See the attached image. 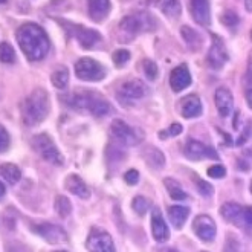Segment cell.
<instances>
[{
	"label": "cell",
	"instance_id": "obj_1",
	"mask_svg": "<svg viewBox=\"0 0 252 252\" xmlns=\"http://www.w3.org/2000/svg\"><path fill=\"white\" fill-rule=\"evenodd\" d=\"M17 41L25 57L31 62H38L49 52V38L44 29L35 23H26L19 28Z\"/></svg>",
	"mask_w": 252,
	"mask_h": 252
},
{
	"label": "cell",
	"instance_id": "obj_2",
	"mask_svg": "<svg viewBox=\"0 0 252 252\" xmlns=\"http://www.w3.org/2000/svg\"><path fill=\"white\" fill-rule=\"evenodd\" d=\"M49 113V96L43 89H35L22 104V118L28 127H34L46 120Z\"/></svg>",
	"mask_w": 252,
	"mask_h": 252
},
{
	"label": "cell",
	"instance_id": "obj_3",
	"mask_svg": "<svg viewBox=\"0 0 252 252\" xmlns=\"http://www.w3.org/2000/svg\"><path fill=\"white\" fill-rule=\"evenodd\" d=\"M66 104L77 110L91 112L94 116H107L113 112V107L109 104L106 98L95 92H83V94H73L66 98Z\"/></svg>",
	"mask_w": 252,
	"mask_h": 252
},
{
	"label": "cell",
	"instance_id": "obj_4",
	"mask_svg": "<svg viewBox=\"0 0 252 252\" xmlns=\"http://www.w3.org/2000/svg\"><path fill=\"white\" fill-rule=\"evenodd\" d=\"M32 147L34 150L52 165L60 167L64 164V158L60 153V150L57 148V145L54 144V141L51 139V136H48L46 133H41V135L34 136L32 139Z\"/></svg>",
	"mask_w": 252,
	"mask_h": 252
},
{
	"label": "cell",
	"instance_id": "obj_5",
	"mask_svg": "<svg viewBox=\"0 0 252 252\" xmlns=\"http://www.w3.org/2000/svg\"><path fill=\"white\" fill-rule=\"evenodd\" d=\"M110 135L115 141H118L123 145H127V147L138 145L144 139V133L141 128L130 127L127 123H124L121 120H116L112 123Z\"/></svg>",
	"mask_w": 252,
	"mask_h": 252
},
{
	"label": "cell",
	"instance_id": "obj_6",
	"mask_svg": "<svg viewBox=\"0 0 252 252\" xmlns=\"http://www.w3.org/2000/svg\"><path fill=\"white\" fill-rule=\"evenodd\" d=\"M121 29H124L126 32L130 34H141V32H148V31H155L156 28V20L150 14H131L121 20Z\"/></svg>",
	"mask_w": 252,
	"mask_h": 252
},
{
	"label": "cell",
	"instance_id": "obj_7",
	"mask_svg": "<svg viewBox=\"0 0 252 252\" xmlns=\"http://www.w3.org/2000/svg\"><path fill=\"white\" fill-rule=\"evenodd\" d=\"M77 77L83 81H101L106 77V67L94 58L84 57L75 64Z\"/></svg>",
	"mask_w": 252,
	"mask_h": 252
},
{
	"label": "cell",
	"instance_id": "obj_8",
	"mask_svg": "<svg viewBox=\"0 0 252 252\" xmlns=\"http://www.w3.org/2000/svg\"><path fill=\"white\" fill-rule=\"evenodd\" d=\"M220 213L229 223H232L235 226H240V228L251 229V208H243V206H240L239 203L228 202L221 206Z\"/></svg>",
	"mask_w": 252,
	"mask_h": 252
},
{
	"label": "cell",
	"instance_id": "obj_9",
	"mask_svg": "<svg viewBox=\"0 0 252 252\" xmlns=\"http://www.w3.org/2000/svg\"><path fill=\"white\" fill-rule=\"evenodd\" d=\"M145 94H147V86L141 80H131L121 86V89L118 91V99L123 104H131L136 99L144 98Z\"/></svg>",
	"mask_w": 252,
	"mask_h": 252
},
{
	"label": "cell",
	"instance_id": "obj_10",
	"mask_svg": "<svg viewBox=\"0 0 252 252\" xmlns=\"http://www.w3.org/2000/svg\"><path fill=\"white\" fill-rule=\"evenodd\" d=\"M87 249L94 252H113L115 245L109 232L99 228H94L87 239Z\"/></svg>",
	"mask_w": 252,
	"mask_h": 252
},
{
	"label": "cell",
	"instance_id": "obj_11",
	"mask_svg": "<svg viewBox=\"0 0 252 252\" xmlns=\"http://www.w3.org/2000/svg\"><path fill=\"white\" fill-rule=\"evenodd\" d=\"M32 231L35 234H38L40 237H43L44 240L52 243V245H62L67 242V234L63 228L57 226V225H51V223H41V225H35L32 226Z\"/></svg>",
	"mask_w": 252,
	"mask_h": 252
},
{
	"label": "cell",
	"instance_id": "obj_12",
	"mask_svg": "<svg viewBox=\"0 0 252 252\" xmlns=\"http://www.w3.org/2000/svg\"><path fill=\"white\" fill-rule=\"evenodd\" d=\"M226 62H228V51H226L225 43L221 41V38L214 35L213 44H211L210 52H208V64L213 69L219 70L226 64Z\"/></svg>",
	"mask_w": 252,
	"mask_h": 252
},
{
	"label": "cell",
	"instance_id": "obj_13",
	"mask_svg": "<svg viewBox=\"0 0 252 252\" xmlns=\"http://www.w3.org/2000/svg\"><path fill=\"white\" fill-rule=\"evenodd\" d=\"M69 26L72 35L77 38V41L84 49H91L101 41V34L96 32L95 29H87L80 25H69Z\"/></svg>",
	"mask_w": 252,
	"mask_h": 252
},
{
	"label": "cell",
	"instance_id": "obj_14",
	"mask_svg": "<svg viewBox=\"0 0 252 252\" xmlns=\"http://www.w3.org/2000/svg\"><path fill=\"white\" fill-rule=\"evenodd\" d=\"M194 231L199 239L203 242H213L217 234L214 220L208 216H199L194 220Z\"/></svg>",
	"mask_w": 252,
	"mask_h": 252
},
{
	"label": "cell",
	"instance_id": "obj_15",
	"mask_svg": "<svg viewBox=\"0 0 252 252\" xmlns=\"http://www.w3.org/2000/svg\"><path fill=\"white\" fill-rule=\"evenodd\" d=\"M189 8L194 20L202 25L208 26L211 23V8L210 0H189Z\"/></svg>",
	"mask_w": 252,
	"mask_h": 252
},
{
	"label": "cell",
	"instance_id": "obj_16",
	"mask_svg": "<svg viewBox=\"0 0 252 252\" xmlns=\"http://www.w3.org/2000/svg\"><path fill=\"white\" fill-rule=\"evenodd\" d=\"M191 84V73L185 64H181L173 69L171 77H170V86L173 89V92L179 94L184 89H187Z\"/></svg>",
	"mask_w": 252,
	"mask_h": 252
},
{
	"label": "cell",
	"instance_id": "obj_17",
	"mask_svg": "<svg viewBox=\"0 0 252 252\" xmlns=\"http://www.w3.org/2000/svg\"><path fill=\"white\" fill-rule=\"evenodd\" d=\"M214 101H216V107L219 110V115L221 118H228L231 113H232V109H234V98H232V94L228 91L226 87H220L216 91V96H214Z\"/></svg>",
	"mask_w": 252,
	"mask_h": 252
},
{
	"label": "cell",
	"instance_id": "obj_18",
	"mask_svg": "<svg viewBox=\"0 0 252 252\" xmlns=\"http://www.w3.org/2000/svg\"><path fill=\"white\" fill-rule=\"evenodd\" d=\"M152 234L159 243H164L170 239V229L159 210H153L152 213Z\"/></svg>",
	"mask_w": 252,
	"mask_h": 252
},
{
	"label": "cell",
	"instance_id": "obj_19",
	"mask_svg": "<svg viewBox=\"0 0 252 252\" xmlns=\"http://www.w3.org/2000/svg\"><path fill=\"white\" fill-rule=\"evenodd\" d=\"M185 155L189 159H202V158H213L217 159V153L214 148L206 147L205 144L199 142V141H188L187 147H185Z\"/></svg>",
	"mask_w": 252,
	"mask_h": 252
},
{
	"label": "cell",
	"instance_id": "obj_20",
	"mask_svg": "<svg viewBox=\"0 0 252 252\" xmlns=\"http://www.w3.org/2000/svg\"><path fill=\"white\" fill-rule=\"evenodd\" d=\"M64 185L67 188V191H70L72 194H75L77 197L80 199H89L91 197V189H89V187L86 185V182L81 179L80 176L77 174H70L66 177V181H64Z\"/></svg>",
	"mask_w": 252,
	"mask_h": 252
},
{
	"label": "cell",
	"instance_id": "obj_21",
	"mask_svg": "<svg viewBox=\"0 0 252 252\" xmlns=\"http://www.w3.org/2000/svg\"><path fill=\"white\" fill-rule=\"evenodd\" d=\"M89 16L94 22H102L110 11V0H87Z\"/></svg>",
	"mask_w": 252,
	"mask_h": 252
},
{
	"label": "cell",
	"instance_id": "obj_22",
	"mask_svg": "<svg viewBox=\"0 0 252 252\" xmlns=\"http://www.w3.org/2000/svg\"><path fill=\"white\" fill-rule=\"evenodd\" d=\"M202 102L197 95H188L182 102V116L184 118H197L202 115Z\"/></svg>",
	"mask_w": 252,
	"mask_h": 252
},
{
	"label": "cell",
	"instance_id": "obj_23",
	"mask_svg": "<svg viewBox=\"0 0 252 252\" xmlns=\"http://www.w3.org/2000/svg\"><path fill=\"white\" fill-rule=\"evenodd\" d=\"M168 216H170V220L174 228L181 229L185 223V220L188 219L189 216V210L185 208V206H171V208L168 210Z\"/></svg>",
	"mask_w": 252,
	"mask_h": 252
},
{
	"label": "cell",
	"instance_id": "obj_24",
	"mask_svg": "<svg viewBox=\"0 0 252 252\" xmlns=\"http://www.w3.org/2000/svg\"><path fill=\"white\" fill-rule=\"evenodd\" d=\"M0 174L3 176V179L14 185V184H17L20 181V177H22V171L17 165H14V164H3V165H0Z\"/></svg>",
	"mask_w": 252,
	"mask_h": 252
},
{
	"label": "cell",
	"instance_id": "obj_25",
	"mask_svg": "<svg viewBox=\"0 0 252 252\" xmlns=\"http://www.w3.org/2000/svg\"><path fill=\"white\" fill-rule=\"evenodd\" d=\"M144 158L147 159V162L153 168H162L165 165V156L162 155L160 150H158V148H155V147L148 148V150L144 153Z\"/></svg>",
	"mask_w": 252,
	"mask_h": 252
},
{
	"label": "cell",
	"instance_id": "obj_26",
	"mask_svg": "<svg viewBox=\"0 0 252 252\" xmlns=\"http://www.w3.org/2000/svg\"><path fill=\"white\" fill-rule=\"evenodd\" d=\"M164 185H165V188L168 191V194L171 196V199H174V200H185V199H188L187 192L182 189L181 184L177 182V181H174V179H165L164 181Z\"/></svg>",
	"mask_w": 252,
	"mask_h": 252
},
{
	"label": "cell",
	"instance_id": "obj_27",
	"mask_svg": "<svg viewBox=\"0 0 252 252\" xmlns=\"http://www.w3.org/2000/svg\"><path fill=\"white\" fill-rule=\"evenodd\" d=\"M181 32H182V37H184L185 43L188 44V46H189L191 49H197V48H200L202 38H200V35L194 31V29L189 28V26H184Z\"/></svg>",
	"mask_w": 252,
	"mask_h": 252
},
{
	"label": "cell",
	"instance_id": "obj_28",
	"mask_svg": "<svg viewBox=\"0 0 252 252\" xmlns=\"http://www.w3.org/2000/svg\"><path fill=\"white\" fill-rule=\"evenodd\" d=\"M51 81L57 89H66V86L69 83V70L66 67L57 69L55 72H52Z\"/></svg>",
	"mask_w": 252,
	"mask_h": 252
},
{
	"label": "cell",
	"instance_id": "obj_29",
	"mask_svg": "<svg viewBox=\"0 0 252 252\" xmlns=\"http://www.w3.org/2000/svg\"><path fill=\"white\" fill-rule=\"evenodd\" d=\"M162 11H164L168 17L177 19L182 12V6L179 3V0H164V3H162Z\"/></svg>",
	"mask_w": 252,
	"mask_h": 252
},
{
	"label": "cell",
	"instance_id": "obj_30",
	"mask_svg": "<svg viewBox=\"0 0 252 252\" xmlns=\"http://www.w3.org/2000/svg\"><path fill=\"white\" fill-rule=\"evenodd\" d=\"M55 211L58 213V216L64 219V217H67L72 213V203L69 202L67 197L58 196L57 200H55Z\"/></svg>",
	"mask_w": 252,
	"mask_h": 252
},
{
	"label": "cell",
	"instance_id": "obj_31",
	"mask_svg": "<svg viewBox=\"0 0 252 252\" xmlns=\"http://www.w3.org/2000/svg\"><path fill=\"white\" fill-rule=\"evenodd\" d=\"M14 60H16V54H14V49L11 48V44H8V43L0 44V62L12 63Z\"/></svg>",
	"mask_w": 252,
	"mask_h": 252
},
{
	"label": "cell",
	"instance_id": "obj_32",
	"mask_svg": "<svg viewBox=\"0 0 252 252\" xmlns=\"http://www.w3.org/2000/svg\"><path fill=\"white\" fill-rule=\"evenodd\" d=\"M131 206H133V210H135L139 216H145L147 211H148V208H150V202H148V200H147L145 197H142V196H138V197L133 199Z\"/></svg>",
	"mask_w": 252,
	"mask_h": 252
},
{
	"label": "cell",
	"instance_id": "obj_33",
	"mask_svg": "<svg viewBox=\"0 0 252 252\" xmlns=\"http://www.w3.org/2000/svg\"><path fill=\"white\" fill-rule=\"evenodd\" d=\"M130 60V52L126 49H118L113 52V62L118 67H123Z\"/></svg>",
	"mask_w": 252,
	"mask_h": 252
},
{
	"label": "cell",
	"instance_id": "obj_34",
	"mask_svg": "<svg viewBox=\"0 0 252 252\" xmlns=\"http://www.w3.org/2000/svg\"><path fill=\"white\" fill-rule=\"evenodd\" d=\"M221 23H223L225 26H228V28H232V26H235L237 23H239V16H237V14L232 12V11H226L223 16H221Z\"/></svg>",
	"mask_w": 252,
	"mask_h": 252
},
{
	"label": "cell",
	"instance_id": "obj_35",
	"mask_svg": "<svg viewBox=\"0 0 252 252\" xmlns=\"http://www.w3.org/2000/svg\"><path fill=\"white\" fill-rule=\"evenodd\" d=\"M144 72H145V75H147L148 80H155L158 77V66L153 62L147 60L144 63Z\"/></svg>",
	"mask_w": 252,
	"mask_h": 252
},
{
	"label": "cell",
	"instance_id": "obj_36",
	"mask_svg": "<svg viewBox=\"0 0 252 252\" xmlns=\"http://www.w3.org/2000/svg\"><path fill=\"white\" fill-rule=\"evenodd\" d=\"M208 174H210V177H213V179H221V177H225L226 170L221 165H213V167H210Z\"/></svg>",
	"mask_w": 252,
	"mask_h": 252
},
{
	"label": "cell",
	"instance_id": "obj_37",
	"mask_svg": "<svg viewBox=\"0 0 252 252\" xmlns=\"http://www.w3.org/2000/svg\"><path fill=\"white\" fill-rule=\"evenodd\" d=\"M8 147H9V135H8V131L0 126V153L5 152Z\"/></svg>",
	"mask_w": 252,
	"mask_h": 252
},
{
	"label": "cell",
	"instance_id": "obj_38",
	"mask_svg": "<svg viewBox=\"0 0 252 252\" xmlns=\"http://www.w3.org/2000/svg\"><path fill=\"white\" fill-rule=\"evenodd\" d=\"M197 189L202 192L203 196H211L214 189H213V185H210L208 182H205L202 179H197Z\"/></svg>",
	"mask_w": 252,
	"mask_h": 252
},
{
	"label": "cell",
	"instance_id": "obj_39",
	"mask_svg": "<svg viewBox=\"0 0 252 252\" xmlns=\"http://www.w3.org/2000/svg\"><path fill=\"white\" fill-rule=\"evenodd\" d=\"M124 181L128 184V185H136L138 181H139V173L136 170H128L126 174H124Z\"/></svg>",
	"mask_w": 252,
	"mask_h": 252
},
{
	"label": "cell",
	"instance_id": "obj_40",
	"mask_svg": "<svg viewBox=\"0 0 252 252\" xmlns=\"http://www.w3.org/2000/svg\"><path fill=\"white\" fill-rule=\"evenodd\" d=\"M182 133V126L181 124H171L170 128L167 130V133H160V136H165V135H170V136H177Z\"/></svg>",
	"mask_w": 252,
	"mask_h": 252
},
{
	"label": "cell",
	"instance_id": "obj_41",
	"mask_svg": "<svg viewBox=\"0 0 252 252\" xmlns=\"http://www.w3.org/2000/svg\"><path fill=\"white\" fill-rule=\"evenodd\" d=\"M5 191H6V189H5V185H3L2 182H0V199H2V197L5 196Z\"/></svg>",
	"mask_w": 252,
	"mask_h": 252
},
{
	"label": "cell",
	"instance_id": "obj_42",
	"mask_svg": "<svg viewBox=\"0 0 252 252\" xmlns=\"http://www.w3.org/2000/svg\"><path fill=\"white\" fill-rule=\"evenodd\" d=\"M0 3H5V0H0Z\"/></svg>",
	"mask_w": 252,
	"mask_h": 252
}]
</instances>
